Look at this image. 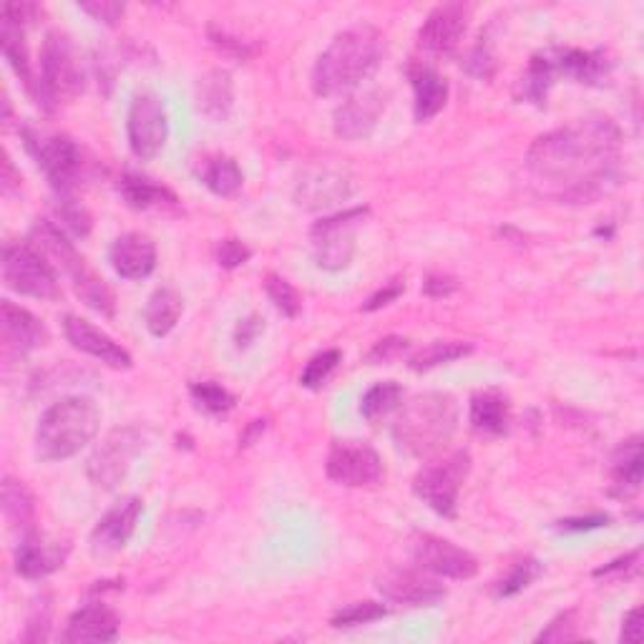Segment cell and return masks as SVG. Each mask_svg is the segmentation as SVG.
Returning <instances> with one entry per match:
<instances>
[{
  "label": "cell",
  "instance_id": "6f0895ef",
  "mask_svg": "<svg viewBox=\"0 0 644 644\" xmlns=\"http://www.w3.org/2000/svg\"><path fill=\"white\" fill-rule=\"evenodd\" d=\"M640 566V549L637 552H630L620 556V560H614L612 564L602 566V569L595 572V577H612V574H626V572H634Z\"/></svg>",
  "mask_w": 644,
  "mask_h": 644
},
{
  "label": "cell",
  "instance_id": "b9f144b4",
  "mask_svg": "<svg viewBox=\"0 0 644 644\" xmlns=\"http://www.w3.org/2000/svg\"><path fill=\"white\" fill-rule=\"evenodd\" d=\"M340 363H342V353L338 348L323 350V353H317L310 363L305 365L303 375H300V383H303L305 388H320Z\"/></svg>",
  "mask_w": 644,
  "mask_h": 644
},
{
  "label": "cell",
  "instance_id": "9a60e30c",
  "mask_svg": "<svg viewBox=\"0 0 644 644\" xmlns=\"http://www.w3.org/2000/svg\"><path fill=\"white\" fill-rule=\"evenodd\" d=\"M471 5L443 3L436 5L418 31V46L433 56H449L461 46L468 31Z\"/></svg>",
  "mask_w": 644,
  "mask_h": 644
},
{
  "label": "cell",
  "instance_id": "f6af8a7d",
  "mask_svg": "<svg viewBox=\"0 0 644 644\" xmlns=\"http://www.w3.org/2000/svg\"><path fill=\"white\" fill-rule=\"evenodd\" d=\"M252 257V250L247 247L242 239H222V242L217 245V262L219 268L225 270H235V268H242V264L250 260Z\"/></svg>",
  "mask_w": 644,
  "mask_h": 644
},
{
  "label": "cell",
  "instance_id": "e0dca14e",
  "mask_svg": "<svg viewBox=\"0 0 644 644\" xmlns=\"http://www.w3.org/2000/svg\"><path fill=\"white\" fill-rule=\"evenodd\" d=\"M142 511H144V504L142 499H136V496H126V499L111 506L91 531L89 544H91L93 556H111L122 552L136 531V523H139Z\"/></svg>",
  "mask_w": 644,
  "mask_h": 644
},
{
  "label": "cell",
  "instance_id": "8992f818",
  "mask_svg": "<svg viewBox=\"0 0 644 644\" xmlns=\"http://www.w3.org/2000/svg\"><path fill=\"white\" fill-rule=\"evenodd\" d=\"M23 142L38 169L46 174L50 187L61 196H68L83 179V151L71 136L66 134H41L36 128L23 126Z\"/></svg>",
  "mask_w": 644,
  "mask_h": 644
},
{
  "label": "cell",
  "instance_id": "7402d4cb",
  "mask_svg": "<svg viewBox=\"0 0 644 644\" xmlns=\"http://www.w3.org/2000/svg\"><path fill=\"white\" fill-rule=\"evenodd\" d=\"M29 242L33 250H38L46 260L54 264L56 272H64L71 278V282L76 285L89 268H86L83 257L76 252L74 242H68L66 231L54 225V222L48 219H38L36 225H33L31 235H29Z\"/></svg>",
  "mask_w": 644,
  "mask_h": 644
},
{
  "label": "cell",
  "instance_id": "2e32d148",
  "mask_svg": "<svg viewBox=\"0 0 644 644\" xmlns=\"http://www.w3.org/2000/svg\"><path fill=\"white\" fill-rule=\"evenodd\" d=\"M0 340H3V358H23L46 346L50 332L43 320L25 310V307L3 300L0 303Z\"/></svg>",
  "mask_w": 644,
  "mask_h": 644
},
{
  "label": "cell",
  "instance_id": "f35d334b",
  "mask_svg": "<svg viewBox=\"0 0 644 644\" xmlns=\"http://www.w3.org/2000/svg\"><path fill=\"white\" fill-rule=\"evenodd\" d=\"M56 217H58V227H61L66 235H74V237H86L93 225L89 210H86L81 202L71 200V196H61V200H58Z\"/></svg>",
  "mask_w": 644,
  "mask_h": 644
},
{
  "label": "cell",
  "instance_id": "d6986e66",
  "mask_svg": "<svg viewBox=\"0 0 644 644\" xmlns=\"http://www.w3.org/2000/svg\"><path fill=\"white\" fill-rule=\"evenodd\" d=\"M353 179L335 169H313L297 179L295 204L303 210L320 212L353 196Z\"/></svg>",
  "mask_w": 644,
  "mask_h": 644
},
{
  "label": "cell",
  "instance_id": "680465c9",
  "mask_svg": "<svg viewBox=\"0 0 644 644\" xmlns=\"http://www.w3.org/2000/svg\"><path fill=\"white\" fill-rule=\"evenodd\" d=\"M622 640L624 642H640L642 640V609H632L622 622Z\"/></svg>",
  "mask_w": 644,
  "mask_h": 644
},
{
  "label": "cell",
  "instance_id": "484cf974",
  "mask_svg": "<svg viewBox=\"0 0 644 644\" xmlns=\"http://www.w3.org/2000/svg\"><path fill=\"white\" fill-rule=\"evenodd\" d=\"M408 79L410 86H414L416 93V104H414V114L418 124L431 122L433 116H438L449 101V83L441 74L436 71L433 66L414 61L408 66Z\"/></svg>",
  "mask_w": 644,
  "mask_h": 644
},
{
  "label": "cell",
  "instance_id": "9c48e42d",
  "mask_svg": "<svg viewBox=\"0 0 644 644\" xmlns=\"http://www.w3.org/2000/svg\"><path fill=\"white\" fill-rule=\"evenodd\" d=\"M3 282L8 290L33 300H56L61 295L56 268L31 245H5Z\"/></svg>",
  "mask_w": 644,
  "mask_h": 644
},
{
  "label": "cell",
  "instance_id": "8d00e7d4",
  "mask_svg": "<svg viewBox=\"0 0 644 644\" xmlns=\"http://www.w3.org/2000/svg\"><path fill=\"white\" fill-rule=\"evenodd\" d=\"M74 287H76V292H79V297L83 300V303L91 307V310H97L106 317H114V313H116L114 292H111V287L99 278L97 272L89 270L79 282H76Z\"/></svg>",
  "mask_w": 644,
  "mask_h": 644
},
{
  "label": "cell",
  "instance_id": "ffe728a7",
  "mask_svg": "<svg viewBox=\"0 0 644 644\" xmlns=\"http://www.w3.org/2000/svg\"><path fill=\"white\" fill-rule=\"evenodd\" d=\"M546 61L552 64L556 79H572L587 86H602L612 74V61L605 50H581V48H546Z\"/></svg>",
  "mask_w": 644,
  "mask_h": 644
},
{
  "label": "cell",
  "instance_id": "94428289",
  "mask_svg": "<svg viewBox=\"0 0 644 644\" xmlns=\"http://www.w3.org/2000/svg\"><path fill=\"white\" fill-rule=\"evenodd\" d=\"M264 431V420H252L250 431H247L242 438H239V445H252V441L257 436H260Z\"/></svg>",
  "mask_w": 644,
  "mask_h": 644
},
{
  "label": "cell",
  "instance_id": "8fae6325",
  "mask_svg": "<svg viewBox=\"0 0 644 644\" xmlns=\"http://www.w3.org/2000/svg\"><path fill=\"white\" fill-rule=\"evenodd\" d=\"M325 474L338 486H371L383 476V461L371 443L346 438V441H335L330 445Z\"/></svg>",
  "mask_w": 644,
  "mask_h": 644
},
{
  "label": "cell",
  "instance_id": "1f68e13d",
  "mask_svg": "<svg viewBox=\"0 0 644 644\" xmlns=\"http://www.w3.org/2000/svg\"><path fill=\"white\" fill-rule=\"evenodd\" d=\"M231 79L227 71H210L200 81V91H196V101H200V111L210 116L212 122H225L231 111Z\"/></svg>",
  "mask_w": 644,
  "mask_h": 644
},
{
  "label": "cell",
  "instance_id": "d4e9b609",
  "mask_svg": "<svg viewBox=\"0 0 644 644\" xmlns=\"http://www.w3.org/2000/svg\"><path fill=\"white\" fill-rule=\"evenodd\" d=\"M118 614L104 602H91L76 609L66 624L61 640L66 644L81 642H114L118 637Z\"/></svg>",
  "mask_w": 644,
  "mask_h": 644
},
{
  "label": "cell",
  "instance_id": "11a10c76",
  "mask_svg": "<svg viewBox=\"0 0 644 644\" xmlns=\"http://www.w3.org/2000/svg\"><path fill=\"white\" fill-rule=\"evenodd\" d=\"M459 290V280L451 274H428L423 282V292L428 297H449Z\"/></svg>",
  "mask_w": 644,
  "mask_h": 644
},
{
  "label": "cell",
  "instance_id": "6da1fadb",
  "mask_svg": "<svg viewBox=\"0 0 644 644\" xmlns=\"http://www.w3.org/2000/svg\"><path fill=\"white\" fill-rule=\"evenodd\" d=\"M622 128L587 116L541 134L529 146L527 171L536 194L556 204H595L622 184Z\"/></svg>",
  "mask_w": 644,
  "mask_h": 644
},
{
  "label": "cell",
  "instance_id": "db71d44e",
  "mask_svg": "<svg viewBox=\"0 0 644 644\" xmlns=\"http://www.w3.org/2000/svg\"><path fill=\"white\" fill-rule=\"evenodd\" d=\"M264 330V320L260 315H250V317H245V320H239V325H237V330H235V342H237V348L242 350V348H250L252 342L257 340V335H260Z\"/></svg>",
  "mask_w": 644,
  "mask_h": 644
},
{
  "label": "cell",
  "instance_id": "74e56055",
  "mask_svg": "<svg viewBox=\"0 0 644 644\" xmlns=\"http://www.w3.org/2000/svg\"><path fill=\"white\" fill-rule=\"evenodd\" d=\"M192 400L196 403V408H202L204 414L210 416H227L231 408H235V395H231L227 388H222L219 383L204 381V383H192Z\"/></svg>",
  "mask_w": 644,
  "mask_h": 644
},
{
  "label": "cell",
  "instance_id": "836d02e7",
  "mask_svg": "<svg viewBox=\"0 0 644 644\" xmlns=\"http://www.w3.org/2000/svg\"><path fill=\"white\" fill-rule=\"evenodd\" d=\"M474 353V346L471 342H461V340H449V342H431L428 348H420L418 353H414L408 358V368L416 373H423V371H433L438 365H445V363H453V360L459 358H466Z\"/></svg>",
  "mask_w": 644,
  "mask_h": 644
},
{
  "label": "cell",
  "instance_id": "603a6c76",
  "mask_svg": "<svg viewBox=\"0 0 644 644\" xmlns=\"http://www.w3.org/2000/svg\"><path fill=\"white\" fill-rule=\"evenodd\" d=\"M383 111H385L383 91L371 89V91L358 93V97L348 99L346 104L338 106V111H335V118H332L335 134L348 142L365 139V136H371L377 122H381Z\"/></svg>",
  "mask_w": 644,
  "mask_h": 644
},
{
  "label": "cell",
  "instance_id": "7a4b0ae2",
  "mask_svg": "<svg viewBox=\"0 0 644 644\" xmlns=\"http://www.w3.org/2000/svg\"><path fill=\"white\" fill-rule=\"evenodd\" d=\"M385 43L381 31L360 23L338 33L323 56L317 58L313 71V89L317 97L332 99L355 91L371 79L383 61Z\"/></svg>",
  "mask_w": 644,
  "mask_h": 644
},
{
  "label": "cell",
  "instance_id": "d6a6232c",
  "mask_svg": "<svg viewBox=\"0 0 644 644\" xmlns=\"http://www.w3.org/2000/svg\"><path fill=\"white\" fill-rule=\"evenodd\" d=\"M200 179L204 182V187L217 196H235L245 184V174L237 161L231 157H222V154L204 159V165L200 169Z\"/></svg>",
  "mask_w": 644,
  "mask_h": 644
},
{
  "label": "cell",
  "instance_id": "e575fe53",
  "mask_svg": "<svg viewBox=\"0 0 644 644\" xmlns=\"http://www.w3.org/2000/svg\"><path fill=\"white\" fill-rule=\"evenodd\" d=\"M403 400V388L395 381H385L373 385L363 398H360V414L368 420V423H377V420L388 418L393 410L400 408Z\"/></svg>",
  "mask_w": 644,
  "mask_h": 644
},
{
  "label": "cell",
  "instance_id": "91938a15",
  "mask_svg": "<svg viewBox=\"0 0 644 644\" xmlns=\"http://www.w3.org/2000/svg\"><path fill=\"white\" fill-rule=\"evenodd\" d=\"M21 184V177L13 171L11 159H8V154H3V192L11 194L13 187Z\"/></svg>",
  "mask_w": 644,
  "mask_h": 644
},
{
  "label": "cell",
  "instance_id": "5bb4252c",
  "mask_svg": "<svg viewBox=\"0 0 644 644\" xmlns=\"http://www.w3.org/2000/svg\"><path fill=\"white\" fill-rule=\"evenodd\" d=\"M375 587L393 605L400 607H436L445 599V587L433 574L406 566H391L377 577Z\"/></svg>",
  "mask_w": 644,
  "mask_h": 644
},
{
  "label": "cell",
  "instance_id": "44dd1931",
  "mask_svg": "<svg viewBox=\"0 0 644 644\" xmlns=\"http://www.w3.org/2000/svg\"><path fill=\"white\" fill-rule=\"evenodd\" d=\"M64 332L68 342L81 353L99 358L101 363H106L109 368H116V371H128L134 365V358L128 353L126 348L118 346L114 338H109L104 330L93 328L89 320L76 315H66L64 317Z\"/></svg>",
  "mask_w": 644,
  "mask_h": 644
},
{
  "label": "cell",
  "instance_id": "ee69618b",
  "mask_svg": "<svg viewBox=\"0 0 644 644\" xmlns=\"http://www.w3.org/2000/svg\"><path fill=\"white\" fill-rule=\"evenodd\" d=\"M577 640H581V630H579V620L574 609L554 617L546 630L536 637V642H546V644H562V642H577Z\"/></svg>",
  "mask_w": 644,
  "mask_h": 644
},
{
  "label": "cell",
  "instance_id": "277c9868",
  "mask_svg": "<svg viewBox=\"0 0 644 644\" xmlns=\"http://www.w3.org/2000/svg\"><path fill=\"white\" fill-rule=\"evenodd\" d=\"M101 410L86 395H68L38 418L36 456L41 461H66L86 449L99 433Z\"/></svg>",
  "mask_w": 644,
  "mask_h": 644
},
{
  "label": "cell",
  "instance_id": "7dc6e473",
  "mask_svg": "<svg viewBox=\"0 0 644 644\" xmlns=\"http://www.w3.org/2000/svg\"><path fill=\"white\" fill-rule=\"evenodd\" d=\"M83 13H89L93 21L104 25H116L124 19V3H114V0H91V3H79Z\"/></svg>",
  "mask_w": 644,
  "mask_h": 644
},
{
  "label": "cell",
  "instance_id": "3957f363",
  "mask_svg": "<svg viewBox=\"0 0 644 644\" xmlns=\"http://www.w3.org/2000/svg\"><path fill=\"white\" fill-rule=\"evenodd\" d=\"M459 428V403L449 393H423L398 408L393 441L414 459L441 453Z\"/></svg>",
  "mask_w": 644,
  "mask_h": 644
},
{
  "label": "cell",
  "instance_id": "7c38bea8",
  "mask_svg": "<svg viewBox=\"0 0 644 644\" xmlns=\"http://www.w3.org/2000/svg\"><path fill=\"white\" fill-rule=\"evenodd\" d=\"M410 556H414L420 569L433 574V577L463 581L476 577L478 572L474 554H468L466 549L456 546L449 539L423 534V531L410 536Z\"/></svg>",
  "mask_w": 644,
  "mask_h": 644
},
{
  "label": "cell",
  "instance_id": "60d3db41",
  "mask_svg": "<svg viewBox=\"0 0 644 644\" xmlns=\"http://www.w3.org/2000/svg\"><path fill=\"white\" fill-rule=\"evenodd\" d=\"M541 574V564L536 560H521L511 566L501 581H496V597H513L529 587Z\"/></svg>",
  "mask_w": 644,
  "mask_h": 644
},
{
  "label": "cell",
  "instance_id": "4316f807",
  "mask_svg": "<svg viewBox=\"0 0 644 644\" xmlns=\"http://www.w3.org/2000/svg\"><path fill=\"white\" fill-rule=\"evenodd\" d=\"M642 488V436H632L617 445L612 456V488L617 499H632Z\"/></svg>",
  "mask_w": 644,
  "mask_h": 644
},
{
  "label": "cell",
  "instance_id": "ac0fdd59",
  "mask_svg": "<svg viewBox=\"0 0 644 644\" xmlns=\"http://www.w3.org/2000/svg\"><path fill=\"white\" fill-rule=\"evenodd\" d=\"M71 552V544L61 539H50L41 531H25L19 549H15V572L25 579H43L61 569Z\"/></svg>",
  "mask_w": 644,
  "mask_h": 644
},
{
  "label": "cell",
  "instance_id": "816d5d0a",
  "mask_svg": "<svg viewBox=\"0 0 644 644\" xmlns=\"http://www.w3.org/2000/svg\"><path fill=\"white\" fill-rule=\"evenodd\" d=\"M50 622V609H48V605H43V607H38L36 609V614L31 617V622H29V626H25V642H46L48 640V624Z\"/></svg>",
  "mask_w": 644,
  "mask_h": 644
},
{
  "label": "cell",
  "instance_id": "4fadbf2b",
  "mask_svg": "<svg viewBox=\"0 0 644 644\" xmlns=\"http://www.w3.org/2000/svg\"><path fill=\"white\" fill-rule=\"evenodd\" d=\"M144 436L139 428L114 431L89 459V478L101 488H116L132 468V461L142 451Z\"/></svg>",
  "mask_w": 644,
  "mask_h": 644
},
{
  "label": "cell",
  "instance_id": "83f0119b",
  "mask_svg": "<svg viewBox=\"0 0 644 644\" xmlns=\"http://www.w3.org/2000/svg\"><path fill=\"white\" fill-rule=\"evenodd\" d=\"M118 192H122L124 202L132 210H165V207H177V194L167 189L165 184H157L149 177L134 174V171H126L118 182Z\"/></svg>",
  "mask_w": 644,
  "mask_h": 644
},
{
  "label": "cell",
  "instance_id": "30bf717a",
  "mask_svg": "<svg viewBox=\"0 0 644 644\" xmlns=\"http://www.w3.org/2000/svg\"><path fill=\"white\" fill-rule=\"evenodd\" d=\"M126 134L136 159L151 161L159 157L169 139V118L165 101L157 93L144 91L134 97L126 116Z\"/></svg>",
  "mask_w": 644,
  "mask_h": 644
},
{
  "label": "cell",
  "instance_id": "d590c367",
  "mask_svg": "<svg viewBox=\"0 0 644 644\" xmlns=\"http://www.w3.org/2000/svg\"><path fill=\"white\" fill-rule=\"evenodd\" d=\"M0 41H3V56L5 61L13 66V71L19 74V79L29 86V91L33 93V86H36V79L31 74V61H29V50H25V41H23V29L11 21L3 19V29H0Z\"/></svg>",
  "mask_w": 644,
  "mask_h": 644
},
{
  "label": "cell",
  "instance_id": "f907efd6",
  "mask_svg": "<svg viewBox=\"0 0 644 644\" xmlns=\"http://www.w3.org/2000/svg\"><path fill=\"white\" fill-rule=\"evenodd\" d=\"M494 68H496V64H494L492 50H488L484 38H481V43L474 48V54H471V58H468V71L478 76V79H492Z\"/></svg>",
  "mask_w": 644,
  "mask_h": 644
},
{
  "label": "cell",
  "instance_id": "4dcf8cb0",
  "mask_svg": "<svg viewBox=\"0 0 644 644\" xmlns=\"http://www.w3.org/2000/svg\"><path fill=\"white\" fill-rule=\"evenodd\" d=\"M0 501H3V517L8 527L23 531V534L33 529V521H36V499H33L31 488L23 481L5 476Z\"/></svg>",
  "mask_w": 644,
  "mask_h": 644
},
{
  "label": "cell",
  "instance_id": "c3c4849f",
  "mask_svg": "<svg viewBox=\"0 0 644 644\" xmlns=\"http://www.w3.org/2000/svg\"><path fill=\"white\" fill-rule=\"evenodd\" d=\"M210 38H212V43L219 50H225V54L237 56V58H250L255 54V50H257L247 41L231 36V33H227V31H217V29H214V25L210 29Z\"/></svg>",
  "mask_w": 644,
  "mask_h": 644
},
{
  "label": "cell",
  "instance_id": "ba28073f",
  "mask_svg": "<svg viewBox=\"0 0 644 644\" xmlns=\"http://www.w3.org/2000/svg\"><path fill=\"white\" fill-rule=\"evenodd\" d=\"M368 214H371L368 207H353L315 222V227L310 231V242L317 268L328 272H340L350 268V262H353L355 257L358 229L365 222Z\"/></svg>",
  "mask_w": 644,
  "mask_h": 644
},
{
  "label": "cell",
  "instance_id": "cb8c5ba5",
  "mask_svg": "<svg viewBox=\"0 0 644 644\" xmlns=\"http://www.w3.org/2000/svg\"><path fill=\"white\" fill-rule=\"evenodd\" d=\"M109 262L124 280H146L157 270V245L142 231H126L111 245Z\"/></svg>",
  "mask_w": 644,
  "mask_h": 644
},
{
  "label": "cell",
  "instance_id": "bcb514c9",
  "mask_svg": "<svg viewBox=\"0 0 644 644\" xmlns=\"http://www.w3.org/2000/svg\"><path fill=\"white\" fill-rule=\"evenodd\" d=\"M408 350V340L398 338V335H391V338H383L375 342V348L368 353V363L371 365H388L393 360H398L406 355Z\"/></svg>",
  "mask_w": 644,
  "mask_h": 644
},
{
  "label": "cell",
  "instance_id": "f1b7e54d",
  "mask_svg": "<svg viewBox=\"0 0 644 644\" xmlns=\"http://www.w3.org/2000/svg\"><path fill=\"white\" fill-rule=\"evenodd\" d=\"M509 400L499 391H481L471 398V426L478 433L486 436H504L509 431Z\"/></svg>",
  "mask_w": 644,
  "mask_h": 644
},
{
  "label": "cell",
  "instance_id": "9f6ffc18",
  "mask_svg": "<svg viewBox=\"0 0 644 644\" xmlns=\"http://www.w3.org/2000/svg\"><path fill=\"white\" fill-rule=\"evenodd\" d=\"M612 521L607 513H591V517H579V519H564L560 521V531L566 534H574V531H589V529H602Z\"/></svg>",
  "mask_w": 644,
  "mask_h": 644
},
{
  "label": "cell",
  "instance_id": "f546056e",
  "mask_svg": "<svg viewBox=\"0 0 644 644\" xmlns=\"http://www.w3.org/2000/svg\"><path fill=\"white\" fill-rule=\"evenodd\" d=\"M184 313V297L174 287L154 290L144 310V323L154 338H167L177 328L179 317Z\"/></svg>",
  "mask_w": 644,
  "mask_h": 644
},
{
  "label": "cell",
  "instance_id": "7bdbcfd3",
  "mask_svg": "<svg viewBox=\"0 0 644 644\" xmlns=\"http://www.w3.org/2000/svg\"><path fill=\"white\" fill-rule=\"evenodd\" d=\"M383 617H388V607L377 605V602H355V605H348L342 607L338 614L332 617L330 624L338 626H358V624H371L375 620H383Z\"/></svg>",
  "mask_w": 644,
  "mask_h": 644
},
{
  "label": "cell",
  "instance_id": "5b68a950",
  "mask_svg": "<svg viewBox=\"0 0 644 644\" xmlns=\"http://www.w3.org/2000/svg\"><path fill=\"white\" fill-rule=\"evenodd\" d=\"M86 83L83 64L74 41L61 31H50L41 48V64L33 97L46 111H56L81 97Z\"/></svg>",
  "mask_w": 644,
  "mask_h": 644
},
{
  "label": "cell",
  "instance_id": "ab89813d",
  "mask_svg": "<svg viewBox=\"0 0 644 644\" xmlns=\"http://www.w3.org/2000/svg\"><path fill=\"white\" fill-rule=\"evenodd\" d=\"M264 290H268L272 305L285 317H297L300 310H303V297H300V292L292 287L285 278H280V274H268Z\"/></svg>",
  "mask_w": 644,
  "mask_h": 644
},
{
  "label": "cell",
  "instance_id": "f5cc1de1",
  "mask_svg": "<svg viewBox=\"0 0 644 644\" xmlns=\"http://www.w3.org/2000/svg\"><path fill=\"white\" fill-rule=\"evenodd\" d=\"M41 13H43L41 5H36V3H5L3 5V19L15 23V25H21V29L23 25L36 21Z\"/></svg>",
  "mask_w": 644,
  "mask_h": 644
},
{
  "label": "cell",
  "instance_id": "681fc988",
  "mask_svg": "<svg viewBox=\"0 0 644 644\" xmlns=\"http://www.w3.org/2000/svg\"><path fill=\"white\" fill-rule=\"evenodd\" d=\"M403 292H406V280H403V278H393V280L385 282V285L381 290H377L375 295L368 297V303L363 305V310L365 313L381 310V307L395 303V300H398L403 295Z\"/></svg>",
  "mask_w": 644,
  "mask_h": 644
},
{
  "label": "cell",
  "instance_id": "52a82bcc",
  "mask_svg": "<svg viewBox=\"0 0 644 644\" xmlns=\"http://www.w3.org/2000/svg\"><path fill=\"white\" fill-rule=\"evenodd\" d=\"M471 474L468 451H453L451 456L438 459L418 471L414 478V494L438 517L456 519L459 494L463 481Z\"/></svg>",
  "mask_w": 644,
  "mask_h": 644
}]
</instances>
